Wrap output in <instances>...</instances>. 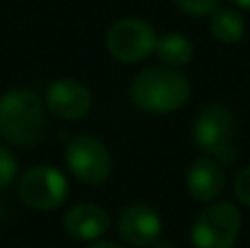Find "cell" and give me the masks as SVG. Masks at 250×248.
I'll return each mask as SVG.
<instances>
[{"label":"cell","instance_id":"cell-1","mask_svg":"<svg viewBox=\"0 0 250 248\" xmlns=\"http://www.w3.org/2000/svg\"><path fill=\"white\" fill-rule=\"evenodd\" d=\"M48 119L38 92L16 88L0 97V139L16 147H35L44 141Z\"/></svg>","mask_w":250,"mask_h":248},{"label":"cell","instance_id":"cell-2","mask_svg":"<svg viewBox=\"0 0 250 248\" xmlns=\"http://www.w3.org/2000/svg\"><path fill=\"white\" fill-rule=\"evenodd\" d=\"M129 97L132 103L143 112L169 114L187 105L191 97V83L180 70L151 66L132 79Z\"/></svg>","mask_w":250,"mask_h":248},{"label":"cell","instance_id":"cell-3","mask_svg":"<svg viewBox=\"0 0 250 248\" xmlns=\"http://www.w3.org/2000/svg\"><path fill=\"white\" fill-rule=\"evenodd\" d=\"M242 228V213L230 202H213L202 209L191 227L195 248H233Z\"/></svg>","mask_w":250,"mask_h":248},{"label":"cell","instance_id":"cell-4","mask_svg":"<svg viewBox=\"0 0 250 248\" xmlns=\"http://www.w3.org/2000/svg\"><path fill=\"white\" fill-rule=\"evenodd\" d=\"M158 35L149 22L141 18H121L105 33V48L119 62L136 64L156 51Z\"/></svg>","mask_w":250,"mask_h":248},{"label":"cell","instance_id":"cell-5","mask_svg":"<svg viewBox=\"0 0 250 248\" xmlns=\"http://www.w3.org/2000/svg\"><path fill=\"white\" fill-rule=\"evenodd\" d=\"M18 198L33 211H55L68 198V180L55 167H31L20 176Z\"/></svg>","mask_w":250,"mask_h":248},{"label":"cell","instance_id":"cell-6","mask_svg":"<svg viewBox=\"0 0 250 248\" xmlns=\"http://www.w3.org/2000/svg\"><path fill=\"white\" fill-rule=\"evenodd\" d=\"M66 165L83 185H101L112 174V156L97 136L82 134L66 145Z\"/></svg>","mask_w":250,"mask_h":248},{"label":"cell","instance_id":"cell-7","mask_svg":"<svg viewBox=\"0 0 250 248\" xmlns=\"http://www.w3.org/2000/svg\"><path fill=\"white\" fill-rule=\"evenodd\" d=\"M193 143L202 152L215 154L222 147L233 145L235 139V114L224 103H208L198 112L191 127Z\"/></svg>","mask_w":250,"mask_h":248},{"label":"cell","instance_id":"cell-8","mask_svg":"<svg viewBox=\"0 0 250 248\" xmlns=\"http://www.w3.org/2000/svg\"><path fill=\"white\" fill-rule=\"evenodd\" d=\"M119 235L134 248L143 246H154L160 240L163 233V220H160L158 211L149 205L143 202H134V205L125 207L119 215Z\"/></svg>","mask_w":250,"mask_h":248},{"label":"cell","instance_id":"cell-9","mask_svg":"<svg viewBox=\"0 0 250 248\" xmlns=\"http://www.w3.org/2000/svg\"><path fill=\"white\" fill-rule=\"evenodd\" d=\"M46 108L64 121H79L92 110V92L77 79H57L46 90Z\"/></svg>","mask_w":250,"mask_h":248},{"label":"cell","instance_id":"cell-10","mask_svg":"<svg viewBox=\"0 0 250 248\" xmlns=\"http://www.w3.org/2000/svg\"><path fill=\"white\" fill-rule=\"evenodd\" d=\"M110 228V213L99 205L79 202L64 215V231L79 242H92L105 235Z\"/></svg>","mask_w":250,"mask_h":248},{"label":"cell","instance_id":"cell-11","mask_svg":"<svg viewBox=\"0 0 250 248\" xmlns=\"http://www.w3.org/2000/svg\"><path fill=\"white\" fill-rule=\"evenodd\" d=\"M226 187L224 167L213 158H198L187 171V189L198 202H213Z\"/></svg>","mask_w":250,"mask_h":248},{"label":"cell","instance_id":"cell-12","mask_svg":"<svg viewBox=\"0 0 250 248\" xmlns=\"http://www.w3.org/2000/svg\"><path fill=\"white\" fill-rule=\"evenodd\" d=\"M156 55L160 57L167 68H182L187 66L191 60H193L195 46L187 35L182 33H167L163 38H158V44H156Z\"/></svg>","mask_w":250,"mask_h":248},{"label":"cell","instance_id":"cell-13","mask_svg":"<svg viewBox=\"0 0 250 248\" xmlns=\"http://www.w3.org/2000/svg\"><path fill=\"white\" fill-rule=\"evenodd\" d=\"M208 31L220 44H237L246 33V20L237 9H217L215 13H211Z\"/></svg>","mask_w":250,"mask_h":248},{"label":"cell","instance_id":"cell-14","mask_svg":"<svg viewBox=\"0 0 250 248\" xmlns=\"http://www.w3.org/2000/svg\"><path fill=\"white\" fill-rule=\"evenodd\" d=\"M18 176V161L4 145H0V191L7 189Z\"/></svg>","mask_w":250,"mask_h":248},{"label":"cell","instance_id":"cell-15","mask_svg":"<svg viewBox=\"0 0 250 248\" xmlns=\"http://www.w3.org/2000/svg\"><path fill=\"white\" fill-rule=\"evenodd\" d=\"M180 11L189 13V16H211L220 9L222 0H173Z\"/></svg>","mask_w":250,"mask_h":248},{"label":"cell","instance_id":"cell-16","mask_svg":"<svg viewBox=\"0 0 250 248\" xmlns=\"http://www.w3.org/2000/svg\"><path fill=\"white\" fill-rule=\"evenodd\" d=\"M235 196L242 205L250 207V165L239 171V176L235 178Z\"/></svg>","mask_w":250,"mask_h":248},{"label":"cell","instance_id":"cell-17","mask_svg":"<svg viewBox=\"0 0 250 248\" xmlns=\"http://www.w3.org/2000/svg\"><path fill=\"white\" fill-rule=\"evenodd\" d=\"M86 248H123V246H119L117 242H95V244H90Z\"/></svg>","mask_w":250,"mask_h":248},{"label":"cell","instance_id":"cell-18","mask_svg":"<svg viewBox=\"0 0 250 248\" xmlns=\"http://www.w3.org/2000/svg\"><path fill=\"white\" fill-rule=\"evenodd\" d=\"M151 248H176V244H173V242H169V240H158Z\"/></svg>","mask_w":250,"mask_h":248},{"label":"cell","instance_id":"cell-19","mask_svg":"<svg viewBox=\"0 0 250 248\" xmlns=\"http://www.w3.org/2000/svg\"><path fill=\"white\" fill-rule=\"evenodd\" d=\"M233 4H235V7H239V9H246V11H250V0H233Z\"/></svg>","mask_w":250,"mask_h":248}]
</instances>
